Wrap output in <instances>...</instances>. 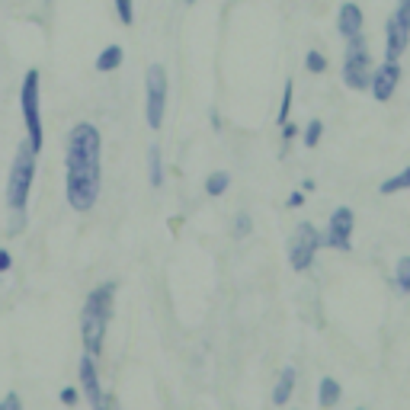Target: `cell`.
I'll return each instance as SVG.
<instances>
[{"mask_svg":"<svg viewBox=\"0 0 410 410\" xmlns=\"http://www.w3.org/2000/svg\"><path fill=\"white\" fill-rule=\"evenodd\" d=\"M112 301H116V282H102L94 289L84 301V314H80V336H84V349L90 356L102 353V340H106V327L112 317Z\"/></svg>","mask_w":410,"mask_h":410,"instance_id":"3","label":"cell"},{"mask_svg":"<svg viewBox=\"0 0 410 410\" xmlns=\"http://www.w3.org/2000/svg\"><path fill=\"white\" fill-rule=\"evenodd\" d=\"M356 410H365V407H356Z\"/></svg>","mask_w":410,"mask_h":410,"instance_id":"31","label":"cell"},{"mask_svg":"<svg viewBox=\"0 0 410 410\" xmlns=\"http://www.w3.org/2000/svg\"><path fill=\"white\" fill-rule=\"evenodd\" d=\"M295 385H299V369L295 365H285L279 372V382H276V388H272V404L276 407H285L292 398V391H295Z\"/></svg>","mask_w":410,"mask_h":410,"instance_id":"13","label":"cell"},{"mask_svg":"<svg viewBox=\"0 0 410 410\" xmlns=\"http://www.w3.org/2000/svg\"><path fill=\"white\" fill-rule=\"evenodd\" d=\"M116 13H119V19L125 26L135 23V3H131V0H116Z\"/></svg>","mask_w":410,"mask_h":410,"instance_id":"24","label":"cell"},{"mask_svg":"<svg viewBox=\"0 0 410 410\" xmlns=\"http://www.w3.org/2000/svg\"><path fill=\"white\" fill-rule=\"evenodd\" d=\"M80 388H84L87 401H90L94 410H116V398H109V394L102 391L100 375H96V363L90 353H84V359H80Z\"/></svg>","mask_w":410,"mask_h":410,"instance_id":"10","label":"cell"},{"mask_svg":"<svg viewBox=\"0 0 410 410\" xmlns=\"http://www.w3.org/2000/svg\"><path fill=\"white\" fill-rule=\"evenodd\" d=\"M295 135H299V129H295V125H289V122H285V125H282V138L289 141V138H295Z\"/></svg>","mask_w":410,"mask_h":410,"instance_id":"29","label":"cell"},{"mask_svg":"<svg viewBox=\"0 0 410 410\" xmlns=\"http://www.w3.org/2000/svg\"><path fill=\"white\" fill-rule=\"evenodd\" d=\"M305 67L311 71V74H324V71H327V58L321 55L317 48H311V52L305 55Z\"/></svg>","mask_w":410,"mask_h":410,"instance_id":"21","label":"cell"},{"mask_svg":"<svg viewBox=\"0 0 410 410\" xmlns=\"http://www.w3.org/2000/svg\"><path fill=\"white\" fill-rule=\"evenodd\" d=\"M292 94H295V84H292V80H285V87H282V106H279V125H285V122H289Z\"/></svg>","mask_w":410,"mask_h":410,"instance_id":"20","label":"cell"},{"mask_svg":"<svg viewBox=\"0 0 410 410\" xmlns=\"http://www.w3.org/2000/svg\"><path fill=\"white\" fill-rule=\"evenodd\" d=\"M410 45V0H398V10L385 26V61H398Z\"/></svg>","mask_w":410,"mask_h":410,"instance_id":"8","label":"cell"},{"mask_svg":"<svg viewBox=\"0 0 410 410\" xmlns=\"http://www.w3.org/2000/svg\"><path fill=\"white\" fill-rule=\"evenodd\" d=\"M228 186H231V177H228L224 170H218V173H212V177L205 180V193H208V196H224Z\"/></svg>","mask_w":410,"mask_h":410,"instance_id":"18","label":"cell"},{"mask_svg":"<svg viewBox=\"0 0 410 410\" xmlns=\"http://www.w3.org/2000/svg\"><path fill=\"white\" fill-rule=\"evenodd\" d=\"M398 84H401V65L398 61H385V65H378L372 71L369 90H372V96L378 102H388L394 96V90H398Z\"/></svg>","mask_w":410,"mask_h":410,"instance_id":"11","label":"cell"},{"mask_svg":"<svg viewBox=\"0 0 410 410\" xmlns=\"http://www.w3.org/2000/svg\"><path fill=\"white\" fill-rule=\"evenodd\" d=\"M299 205H305V193H301V189H295V193L289 196V208H299Z\"/></svg>","mask_w":410,"mask_h":410,"instance_id":"28","label":"cell"},{"mask_svg":"<svg viewBox=\"0 0 410 410\" xmlns=\"http://www.w3.org/2000/svg\"><path fill=\"white\" fill-rule=\"evenodd\" d=\"M372 80V55L363 36L346 39V55H343V84L349 90H369Z\"/></svg>","mask_w":410,"mask_h":410,"instance_id":"4","label":"cell"},{"mask_svg":"<svg viewBox=\"0 0 410 410\" xmlns=\"http://www.w3.org/2000/svg\"><path fill=\"white\" fill-rule=\"evenodd\" d=\"M0 410H23V401H19V394H17V391L3 394V401H0Z\"/></svg>","mask_w":410,"mask_h":410,"instance_id":"25","label":"cell"},{"mask_svg":"<svg viewBox=\"0 0 410 410\" xmlns=\"http://www.w3.org/2000/svg\"><path fill=\"white\" fill-rule=\"evenodd\" d=\"M363 26H365L363 7L346 0L343 7H340V13H336V32L343 39H353V36H363Z\"/></svg>","mask_w":410,"mask_h":410,"instance_id":"12","label":"cell"},{"mask_svg":"<svg viewBox=\"0 0 410 410\" xmlns=\"http://www.w3.org/2000/svg\"><path fill=\"white\" fill-rule=\"evenodd\" d=\"M10 266H13V257H10V253L0 247V272H7Z\"/></svg>","mask_w":410,"mask_h":410,"instance_id":"27","label":"cell"},{"mask_svg":"<svg viewBox=\"0 0 410 410\" xmlns=\"http://www.w3.org/2000/svg\"><path fill=\"white\" fill-rule=\"evenodd\" d=\"M404 189H410V167H404L401 173H394L391 180H385L382 186H378V193L382 196H394V193H404Z\"/></svg>","mask_w":410,"mask_h":410,"instance_id":"17","label":"cell"},{"mask_svg":"<svg viewBox=\"0 0 410 410\" xmlns=\"http://www.w3.org/2000/svg\"><path fill=\"white\" fill-rule=\"evenodd\" d=\"M394 289L410 295V257H401L398 260V270H394Z\"/></svg>","mask_w":410,"mask_h":410,"instance_id":"19","label":"cell"},{"mask_svg":"<svg viewBox=\"0 0 410 410\" xmlns=\"http://www.w3.org/2000/svg\"><path fill=\"white\" fill-rule=\"evenodd\" d=\"M253 231V218L247 212H237L234 215V237H247Z\"/></svg>","mask_w":410,"mask_h":410,"instance_id":"23","label":"cell"},{"mask_svg":"<svg viewBox=\"0 0 410 410\" xmlns=\"http://www.w3.org/2000/svg\"><path fill=\"white\" fill-rule=\"evenodd\" d=\"M36 160L39 151L23 141L13 154V164H10V177H7V208H10V224L13 231H19L26 224V205H29V193H32V180H36Z\"/></svg>","mask_w":410,"mask_h":410,"instance_id":"2","label":"cell"},{"mask_svg":"<svg viewBox=\"0 0 410 410\" xmlns=\"http://www.w3.org/2000/svg\"><path fill=\"white\" fill-rule=\"evenodd\" d=\"M167 116V67L151 65L144 77V119L151 129H160Z\"/></svg>","mask_w":410,"mask_h":410,"instance_id":"6","label":"cell"},{"mask_svg":"<svg viewBox=\"0 0 410 410\" xmlns=\"http://www.w3.org/2000/svg\"><path fill=\"white\" fill-rule=\"evenodd\" d=\"M19 102H23V122H26V141L36 151H42V100H39V71L29 67L23 77V90H19Z\"/></svg>","mask_w":410,"mask_h":410,"instance_id":"5","label":"cell"},{"mask_svg":"<svg viewBox=\"0 0 410 410\" xmlns=\"http://www.w3.org/2000/svg\"><path fill=\"white\" fill-rule=\"evenodd\" d=\"M317 250H321V231L311 222H301L289 237V266L295 272H305L314 263Z\"/></svg>","mask_w":410,"mask_h":410,"instance_id":"7","label":"cell"},{"mask_svg":"<svg viewBox=\"0 0 410 410\" xmlns=\"http://www.w3.org/2000/svg\"><path fill=\"white\" fill-rule=\"evenodd\" d=\"M102 138L90 122H77L65 148V196L74 212H90L102 186Z\"/></svg>","mask_w":410,"mask_h":410,"instance_id":"1","label":"cell"},{"mask_svg":"<svg viewBox=\"0 0 410 410\" xmlns=\"http://www.w3.org/2000/svg\"><path fill=\"white\" fill-rule=\"evenodd\" d=\"M321 135H324V125H321V119H311L305 125V148H317Z\"/></svg>","mask_w":410,"mask_h":410,"instance_id":"22","label":"cell"},{"mask_svg":"<svg viewBox=\"0 0 410 410\" xmlns=\"http://www.w3.org/2000/svg\"><path fill=\"white\" fill-rule=\"evenodd\" d=\"M58 398H61V404H67V407H74V404H77V391H74V388H65Z\"/></svg>","mask_w":410,"mask_h":410,"instance_id":"26","label":"cell"},{"mask_svg":"<svg viewBox=\"0 0 410 410\" xmlns=\"http://www.w3.org/2000/svg\"><path fill=\"white\" fill-rule=\"evenodd\" d=\"M353 224H356V215L349 205L334 208L330 224H327V234L321 237V247H334L340 253H349L353 250Z\"/></svg>","mask_w":410,"mask_h":410,"instance_id":"9","label":"cell"},{"mask_svg":"<svg viewBox=\"0 0 410 410\" xmlns=\"http://www.w3.org/2000/svg\"><path fill=\"white\" fill-rule=\"evenodd\" d=\"M183 3H189V7H193V3H196V0H183Z\"/></svg>","mask_w":410,"mask_h":410,"instance_id":"30","label":"cell"},{"mask_svg":"<svg viewBox=\"0 0 410 410\" xmlns=\"http://www.w3.org/2000/svg\"><path fill=\"white\" fill-rule=\"evenodd\" d=\"M148 177H151V186L154 189L164 186V154H160L158 144L148 148Z\"/></svg>","mask_w":410,"mask_h":410,"instance_id":"15","label":"cell"},{"mask_svg":"<svg viewBox=\"0 0 410 410\" xmlns=\"http://www.w3.org/2000/svg\"><path fill=\"white\" fill-rule=\"evenodd\" d=\"M119 65H122V45H106L100 52V58H96V71H102V74L116 71Z\"/></svg>","mask_w":410,"mask_h":410,"instance_id":"16","label":"cell"},{"mask_svg":"<svg viewBox=\"0 0 410 410\" xmlns=\"http://www.w3.org/2000/svg\"><path fill=\"white\" fill-rule=\"evenodd\" d=\"M340 394H343V388H340L336 378H321V385H317V404H321V410L336 407V404H340Z\"/></svg>","mask_w":410,"mask_h":410,"instance_id":"14","label":"cell"}]
</instances>
